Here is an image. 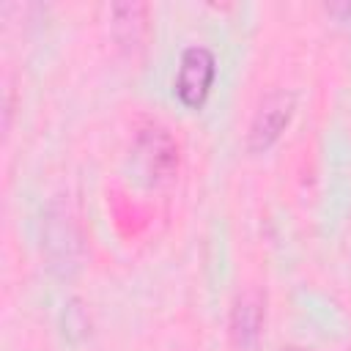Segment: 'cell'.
I'll return each mask as SVG.
<instances>
[{
    "instance_id": "6da1fadb",
    "label": "cell",
    "mask_w": 351,
    "mask_h": 351,
    "mask_svg": "<svg viewBox=\"0 0 351 351\" xmlns=\"http://www.w3.org/2000/svg\"><path fill=\"white\" fill-rule=\"evenodd\" d=\"M41 252L47 269L58 277H74L85 261L82 222L69 195H55L41 217Z\"/></svg>"
},
{
    "instance_id": "7a4b0ae2",
    "label": "cell",
    "mask_w": 351,
    "mask_h": 351,
    "mask_svg": "<svg viewBox=\"0 0 351 351\" xmlns=\"http://www.w3.org/2000/svg\"><path fill=\"white\" fill-rule=\"evenodd\" d=\"M293 110H296V96L291 90H285V88L269 90L261 99V104L255 107L252 121L247 126V151L261 154V151L271 148L280 140V134L285 132V126L291 123Z\"/></svg>"
},
{
    "instance_id": "3957f363",
    "label": "cell",
    "mask_w": 351,
    "mask_h": 351,
    "mask_svg": "<svg viewBox=\"0 0 351 351\" xmlns=\"http://www.w3.org/2000/svg\"><path fill=\"white\" fill-rule=\"evenodd\" d=\"M134 159L148 181H170L178 170V143L159 123H143L134 134Z\"/></svg>"
},
{
    "instance_id": "277c9868",
    "label": "cell",
    "mask_w": 351,
    "mask_h": 351,
    "mask_svg": "<svg viewBox=\"0 0 351 351\" xmlns=\"http://www.w3.org/2000/svg\"><path fill=\"white\" fill-rule=\"evenodd\" d=\"M214 77H217L214 52L203 44H192L181 52L178 71H176V80H173V90L186 107H200L206 101V96L211 93Z\"/></svg>"
},
{
    "instance_id": "5b68a950",
    "label": "cell",
    "mask_w": 351,
    "mask_h": 351,
    "mask_svg": "<svg viewBox=\"0 0 351 351\" xmlns=\"http://www.w3.org/2000/svg\"><path fill=\"white\" fill-rule=\"evenodd\" d=\"M266 324V293L255 285L236 293L228 313V335L236 348H252Z\"/></svg>"
},
{
    "instance_id": "8992f818",
    "label": "cell",
    "mask_w": 351,
    "mask_h": 351,
    "mask_svg": "<svg viewBox=\"0 0 351 351\" xmlns=\"http://www.w3.org/2000/svg\"><path fill=\"white\" fill-rule=\"evenodd\" d=\"M110 33L126 55H137L148 41V5L123 0L110 5Z\"/></svg>"
},
{
    "instance_id": "52a82bcc",
    "label": "cell",
    "mask_w": 351,
    "mask_h": 351,
    "mask_svg": "<svg viewBox=\"0 0 351 351\" xmlns=\"http://www.w3.org/2000/svg\"><path fill=\"white\" fill-rule=\"evenodd\" d=\"M63 332L71 340H80L90 332V318H88V310L80 299H69V304L63 310Z\"/></svg>"
},
{
    "instance_id": "ba28073f",
    "label": "cell",
    "mask_w": 351,
    "mask_h": 351,
    "mask_svg": "<svg viewBox=\"0 0 351 351\" xmlns=\"http://www.w3.org/2000/svg\"><path fill=\"white\" fill-rule=\"evenodd\" d=\"M326 11H329V14H343V16H348V14H351V3H335V5H326Z\"/></svg>"
},
{
    "instance_id": "9c48e42d",
    "label": "cell",
    "mask_w": 351,
    "mask_h": 351,
    "mask_svg": "<svg viewBox=\"0 0 351 351\" xmlns=\"http://www.w3.org/2000/svg\"><path fill=\"white\" fill-rule=\"evenodd\" d=\"M280 351H313V348H299V346H285V348H280Z\"/></svg>"
}]
</instances>
